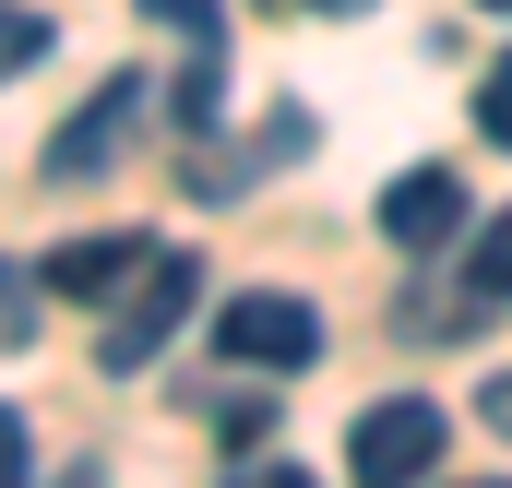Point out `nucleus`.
<instances>
[{
	"label": "nucleus",
	"instance_id": "1",
	"mask_svg": "<svg viewBox=\"0 0 512 488\" xmlns=\"http://www.w3.org/2000/svg\"><path fill=\"white\" fill-rule=\"evenodd\" d=\"M191 310H203V262L191 250H143L120 274V310H108V334H96V369H155L179 334H191Z\"/></svg>",
	"mask_w": 512,
	"mask_h": 488
},
{
	"label": "nucleus",
	"instance_id": "2",
	"mask_svg": "<svg viewBox=\"0 0 512 488\" xmlns=\"http://www.w3.org/2000/svg\"><path fill=\"white\" fill-rule=\"evenodd\" d=\"M441 453H453V417H441L429 393H382V405H358V429H346V477H370V488L441 477Z\"/></svg>",
	"mask_w": 512,
	"mask_h": 488
},
{
	"label": "nucleus",
	"instance_id": "3",
	"mask_svg": "<svg viewBox=\"0 0 512 488\" xmlns=\"http://www.w3.org/2000/svg\"><path fill=\"white\" fill-rule=\"evenodd\" d=\"M215 346H227V369H310L322 358V310L286 298V286H239L215 310Z\"/></svg>",
	"mask_w": 512,
	"mask_h": 488
},
{
	"label": "nucleus",
	"instance_id": "4",
	"mask_svg": "<svg viewBox=\"0 0 512 488\" xmlns=\"http://www.w3.org/2000/svg\"><path fill=\"white\" fill-rule=\"evenodd\" d=\"M143 108H155V84H143V72H108L72 120L48 131V179H108L131 155V131H143Z\"/></svg>",
	"mask_w": 512,
	"mask_h": 488
},
{
	"label": "nucleus",
	"instance_id": "5",
	"mask_svg": "<svg viewBox=\"0 0 512 488\" xmlns=\"http://www.w3.org/2000/svg\"><path fill=\"white\" fill-rule=\"evenodd\" d=\"M465 227H477V191L453 167H405L382 191V239L393 250H441V239H465Z\"/></svg>",
	"mask_w": 512,
	"mask_h": 488
},
{
	"label": "nucleus",
	"instance_id": "6",
	"mask_svg": "<svg viewBox=\"0 0 512 488\" xmlns=\"http://www.w3.org/2000/svg\"><path fill=\"white\" fill-rule=\"evenodd\" d=\"M143 227H96V239H60L48 250V262H36V286H48V298H72V310H96V298H120V274L131 262H143Z\"/></svg>",
	"mask_w": 512,
	"mask_h": 488
},
{
	"label": "nucleus",
	"instance_id": "7",
	"mask_svg": "<svg viewBox=\"0 0 512 488\" xmlns=\"http://www.w3.org/2000/svg\"><path fill=\"white\" fill-rule=\"evenodd\" d=\"M465 298H477V310H501V298H512V203L465 239Z\"/></svg>",
	"mask_w": 512,
	"mask_h": 488
},
{
	"label": "nucleus",
	"instance_id": "8",
	"mask_svg": "<svg viewBox=\"0 0 512 488\" xmlns=\"http://www.w3.org/2000/svg\"><path fill=\"white\" fill-rule=\"evenodd\" d=\"M36 310H48V286H36L24 262H0V358H12L24 334H36Z\"/></svg>",
	"mask_w": 512,
	"mask_h": 488
},
{
	"label": "nucleus",
	"instance_id": "9",
	"mask_svg": "<svg viewBox=\"0 0 512 488\" xmlns=\"http://www.w3.org/2000/svg\"><path fill=\"white\" fill-rule=\"evenodd\" d=\"M36 60H48V12L0 0V84H12V72H36Z\"/></svg>",
	"mask_w": 512,
	"mask_h": 488
},
{
	"label": "nucleus",
	"instance_id": "10",
	"mask_svg": "<svg viewBox=\"0 0 512 488\" xmlns=\"http://www.w3.org/2000/svg\"><path fill=\"white\" fill-rule=\"evenodd\" d=\"M477 131H489V143L512 155V48L489 60V72H477Z\"/></svg>",
	"mask_w": 512,
	"mask_h": 488
},
{
	"label": "nucleus",
	"instance_id": "11",
	"mask_svg": "<svg viewBox=\"0 0 512 488\" xmlns=\"http://www.w3.org/2000/svg\"><path fill=\"white\" fill-rule=\"evenodd\" d=\"M24 477H36V453H24V417L0 405V488H24Z\"/></svg>",
	"mask_w": 512,
	"mask_h": 488
},
{
	"label": "nucleus",
	"instance_id": "12",
	"mask_svg": "<svg viewBox=\"0 0 512 488\" xmlns=\"http://www.w3.org/2000/svg\"><path fill=\"white\" fill-rule=\"evenodd\" d=\"M477 417H489V429H501V441H512V369H501V381H489V393H477Z\"/></svg>",
	"mask_w": 512,
	"mask_h": 488
},
{
	"label": "nucleus",
	"instance_id": "13",
	"mask_svg": "<svg viewBox=\"0 0 512 488\" xmlns=\"http://www.w3.org/2000/svg\"><path fill=\"white\" fill-rule=\"evenodd\" d=\"M298 12H370V0H298Z\"/></svg>",
	"mask_w": 512,
	"mask_h": 488
},
{
	"label": "nucleus",
	"instance_id": "14",
	"mask_svg": "<svg viewBox=\"0 0 512 488\" xmlns=\"http://www.w3.org/2000/svg\"><path fill=\"white\" fill-rule=\"evenodd\" d=\"M477 12H512V0H477Z\"/></svg>",
	"mask_w": 512,
	"mask_h": 488
},
{
	"label": "nucleus",
	"instance_id": "15",
	"mask_svg": "<svg viewBox=\"0 0 512 488\" xmlns=\"http://www.w3.org/2000/svg\"><path fill=\"white\" fill-rule=\"evenodd\" d=\"M286 12H298V0H286Z\"/></svg>",
	"mask_w": 512,
	"mask_h": 488
}]
</instances>
